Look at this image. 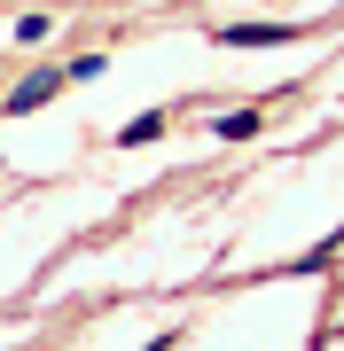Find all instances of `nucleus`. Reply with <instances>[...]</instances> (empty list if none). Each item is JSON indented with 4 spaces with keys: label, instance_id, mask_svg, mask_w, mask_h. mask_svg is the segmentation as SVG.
I'll return each mask as SVG.
<instances>
[{
    "label": "nucleus",
    "instance_id": "1",
    "mask_svg": "<svg viewBox=\"0 0 344 351\" xmlns=\"http://www.w3.org/2000/svg\"><path fill=\"white\" fill-rule=\"evenodd\" d=\"M55 86H63V71H32V78H24V86H16V94H8V117H24V110H39V101H47Z\"/></svg>",
    "mask_w": 344,
    "mask_h": 351
},
{
    "label": "nucleus",
    "instance_id": "2",
    "mask_svg": "<svg viewBox=\"0 0 344 351\" xmlns=\"http://www.w3.org/2000/svg\"><path fill=\"white\" fill-rule=\"evenodd\" d=\"M282 39H290L282 24H235V32H227V47H282Z\"/></svg>",
    "mask_w": 344,
    "mask_h": 351
},
{
    "label": "nucleus",
    "instance_id": "3",
    "mask_svg": "<svg viewBox=\"0 0 344 351\" xmlns=\"http://www.w3.org/2000/svg\"><path fill=\"white\" fill-rule=\"evenodd\" d=\"M157 133H165V117H157V110H149V117H133V125H126V133H117V141H126V149H141V141H157Z\"/></svg>",
    "mask_w": 344,
    "mask_h": 351
},
{
    "label": "nucleus",
    "instance_id": "4",
    "mask_svg": "<svg viewBox=\"0 0 344 351\" xmlns=\"http://www.w3.org/2000/svg\"><path fill=\"white\" fill-rule=\"evenodd\" d=\"M219 133H227V141H251V133H258V110H235V117H219Z\"/></svg>",
    "mask_w": 344,
    "mask_h": 351
}]
</instances>
